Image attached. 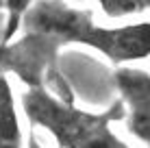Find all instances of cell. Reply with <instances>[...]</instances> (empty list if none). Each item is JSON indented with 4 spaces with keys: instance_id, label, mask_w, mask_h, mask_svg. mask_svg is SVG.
I'll return each instance as SVG.
<instances>
[{
    "instance_id": "6da1fadb",
    "label": "cell",
    "mask_w": 150,
    "mask_h": 148,
    "mask_svg": "<svg viewBox=\"0 0 150 148\" xmlns=\"http://www.w3.org/2000/svg\"><path fill=\"white\" fill-rule=\"evenodd\" d=\"M65 46H87L113 65L148 57V22L102 26L89 9L70 7L65 0H33L11 42L0 44V72L15 74L26 87H46L59 98L74 100L59 72Z\"/></svg>"
},
{
    "instance_id": "277c9868",
    "label": "cell",
    "mask_w": 150,
    "mask_h": 148,
    "mask_svg": "<svg viewBox=\"0 0 150 148\" xmlns=\"http://www.w3.org/2000/svg\"><path fill=\"white\" fill-rule=\"evenodd\" d=\"M0 148H24L18 105L7 74L0 72Z\"/></svg>"
},
{
    "instance_id": "52a82bcc",
    "label": "cell",
    "mask_w": 150,
    "mask_h": 148,
    "mask_svg": "<svg viewBox=\"0 0 150 148\" xmlns=\"http://www.w3.org/2000/svg\"><path fill=\"white\" fill-rule=\"evenodd\" d=\"M26 148H44V144L37 140V133H35V129L28 131V137H26Z\"/></svg>"
},
{
    "instance_id": "ba28073f",
    "label": "cell",
    "mask_w": 150,
    "mask_h": 148,
    "mask_svg": "<svg viewBox=\"0 0 150 148\" xmlns=\"http://www.w3.org/2000/svg\"><path fill=\"white\" fill-rule=\"evenodd\" d=\"M0 33H2V13H0Z\"/></svg>"
},
{
    "instance_id": "7a4b0ae2",
    "label": "cell",
    "mask_w": 150,
    "mask_h": 148,
    "mask_svg": "<svg viewBox=\"0 0 150 148\" xmlns=\"http://www.w3.org/2000/svg\"><path fill=\"white\" fill-rule=\"evenodd\" d=\"M22 109L30 129L46 131L59 148H131L113 131V124L124 118L117 98L96 113L76 107L74 100L59 98L46 87H26Z\"/></svg>"
},
{
    "instance_id": "3957f363",
    "label": "cell",
    "mask_w": 150,
    "mask_h": 148,
    "mask_svg": "<svg viewBox=\"0 0 150 148\" xmlns=\"http://www.w3.org/2000/svg\"><path fill=\"white\" fill-rule=\"evenodd\" d=\"M113 87L117 91L124 109L122 122L126 131L142 144L150 140V74L144 68H131V65H115L111 74Z\"/></svg>"
},
{
    "instance_id": "5b68a950",
    "label": "cell",
    "mask_w": 150,
    "mask_h": 148,
    "mask_svg": "<svg viewBox=\"0 0 150 148\" xmlns=\"http://www.w3.org/2000/svg\"><path fill=\"white\" fill-rule=\"evenodd\" d=\"M100 11L111 20L133 18V15H144L150 7V0H96Z\"/></svg>"
},
{
    "instance_id": "8992f818",
    "label": "cell",
    "mask_w": 150,
    "mask_h": 148,
    "mask_svg": "<svg viewBox=\"0 0 150 148\" xmlns=\"http://www.w3.org/2000/svg\"><path fill=\"white\" fill-rule=\"evenodd\" d=\"M33 0H4V20H2V33H0V44H7L18 33V24L22 20L24 11L30 7Z\"/></svg>"
}]
</instances>
